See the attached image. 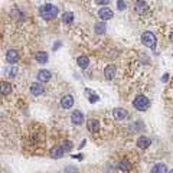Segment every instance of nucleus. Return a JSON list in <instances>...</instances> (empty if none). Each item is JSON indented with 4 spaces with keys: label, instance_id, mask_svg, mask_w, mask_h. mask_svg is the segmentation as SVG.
I'll return each mask as SVG.
<instances>
[{
    "label": "nucleus",
    "instance_id": "1",
    "mask_svg": "<svg viewBox=\"0 0 173 173\" xmlns=\"http://www.w3.org/2000/svg\"><path fill=\"white\" fill-rule=\"evenodd\" d=\"M39 13L43 19H53V17H57L58 15V7L55 4H51V3H46V4H42L41 7H39Z\"/></svg>",
    "mask_w": 173,
    "mask_h": 173
},
{
    "label": "nucleus",
    "instance_id": "2",
    "mask_svg": "<svg viewBox=\"0 0 173 173\" xmlns=\"http://www.w3.org/2000/svg\"><path fill=\"white\" fill-rule=\"evenodd\" d=\"M133 106H134L136 110H139V111H144V110L149 108L150 101H149V98L144 97V95H137V97L134 98V101H133Z\"/></svg>",
    "mask_w": 173,
    "mask_h": 173
},
{
    "label": "nucleus",
    "instance_id": "3",
    "mask_svg": "<svg viewBox=\"0 0 173 173\" xmlns=\"http://www.w3.org/2000/svg\"><path fill=\"white\" fill-rule=\"evenodd\" d=\"M141 42H143L144 46L153 49L154 46H156V36H154L151 32H144V33L141 35Z\"/></svg>",
    "mask_w": 173,
    "mask_h": 173
},
{
    "label": "nucleus",
    "instance_id": "4",
    "mask_svg": "<svg viewBox=\"0 0 173 173\" xmlns=\"http://www.w3.org/2000/svg\"><path fill=\"white\" fill-rule=\"evenodd\" d=\"M113 16H114L113 10L108 7H102V9H100V12H98V17L101 20H108V19H111Z\"/></svg>",
    "mask_w": 173,
    "mask_h": 173
},
{
    "label": "nucleus",
    "instance_id": "5",
    "mask_svg": "<svg viewBox=\"0 0 173 173\" xmlns=\"http://www.w3.org/2000/svg\"><path fill=\"white\" fill-rule=\"evenodd\" d=\"M51 78H52V74H51V71H48V69H41V71L38 72L39 82H48V81H51Z\"/></svg>",
    "mask_w": 173,
    "mask_h": 173
},
{
    "label": "nucleus",
    "instance_id": "6",
    "mask_svg": "<svg viewBox=\"0 0 173 173\" xmlns=\"http://www.w3.org/2000/svg\"><path fill=\"white\" fill-rule=\"evenodd\" d=\"M17 59H19V53H17V51L10 49V51L6 52V61H7L9 64H16Z\"/></svg>",
    "mask_w": 173,
    "mask_h": 173
},
{
    "label": "nucleus",
    "instance_id": "7",
    "mask_svg": "<svg viewBox=\"0 0 173 173\" xmlns=\"http://www.w3.org/2000/svg\"><path fill=\"white\" fill-rule=\"evenodd\" d=\"M86 128H88L91 133H98V130H100V123H98L97 118H91V120H88V123H86Z\"/></svg>",
    "mask_w": 173,
    "mask_h": 173
},
{
    "label": "nucleus",
    "instance_id": "8",
    "mask_svg": "<svg viewBox=\"0 0 173 173\" xmlns=\"http://www.w3.org/2000/svg\"><path fill=\"white\" fill-rule=\"evenodd\" d=\"M74 106V98H72V95H65V97H62V100H61V107L65 110L71 108V107Z\"/></svg>",
    "mask_w": 173,
    "mask_h": 173
},
{
    "label": "nucleus",
    "instance_id": "9",
    "mask_svg": "<svg viewBox=\"0 0 173 173\" xmlns=\"http://www.w3.org/2000/svg\"><path fill=\"white\" fill-rule=\"evenodd\" d=\"M71 120H72V123H74V124H77V126L82 124V123H84L82 113H81V111H74V113L71 114Z\"/></svg>",
    "mask_w": 173,
    "mask_h": 173
},
{
    "label": "nucleus",
    "instance_id": "10",
    "mask_svg": "<svg viewBox=\"0 0 173 173\" xmlns=\"http://www.w3.org/2000/svg\"><path fill=\"white\" fill-rule=\"evenodd\" d=\"M113 116L116 120L121 121V120H124L126 117H127V111H126L124 108H114L113 110Z\"/></svg>",
    "mask_w": 173,
    "mask_h": 173
},
{
    "label": "nucleus",
    "instance_id": "11",
    "mask_svg": "<svg viewBox=\"0 0 173 173\" xmlns=\"http://www.w3.org/2000/svg\"><path fill=\"white\" fill-rule=\"evenodd\" d=\"M116 72H117V69L114 65H107V67L104 68V75H106L107 79H113L114 77H116Z\"/></svg>",
    "mask_w": 173,
    "mask_h": 173
},
{
    "label": "nucleus",
    "instance_id": "12",
    "mask_svg": "<svg viewBox=\"0 0 173 173\" xmlns=\"http://www.w3.org/2000/svg\"><path fill=\"white\" fill-rule=\"evenodd\" d=\"M30 92L33 95H41L43 92V86H42L41 82H33L30 85Z\"/></svg>",
    "mask_w": 173,
    "mask_h": 173
},
{
    "label": "nucleus",
    "instance_id": "13",
    "mask_svg": "<svg viewBox=\"0 0 173 173\" xmlns=\"http://www.w3.org/2000/svg\"><path fill=\"white\" fill-rule=\"evenodd\" d=\"M146 7H147L146 2H136L134 3V10H136V13H139V15H143L144 12H146Z\"/></svg>",
    "mask_w": 173,
    "mask_h": 173
},
{
    "label": "nucleus",
    "instance_id": "14",
    "mask_svg": "<svg viewBox=\"0 0 173 173\" xmlns=\"http://www.w3.org/2000/svg\"><path fill=\"white\" fill-rule=\"evenodd\" d=\"M150 139L149 137H144V136H141V137H139V140H137V146L140 147V149H147V147L150 146Z\"/></svg>",
    "mask_w": 173,
    "mask_h": 173
},
{
    "label": "nucleus",
    "instance_id": "15",
    "mask_svg": "<svg viewBox=\"0 0 173 173\" xmlns=\"http://www.w3.org/2000/svg\"><path fill=\"white\" fill-rule=\"evenodd\" d=\"M151 173H167V166L163 163H157L151 167Z\"/></svg>",
    "mask_w": 173,
    "mask_h": 173
},
{
    "label": "nucleus",
    "instance_id": "16",
    "mask_svg": "<svg viewBox=\"0 0 173 173\" xmlns=\"http://www.w3.org/2000/svg\"><path fill=\"white\" fill-rule=\"evenodd\" d=\"M64 153H65V150L62 149V147H53L52 150H51V156H52L53 159L62 157V156H64Z\"/></svg>",
    "mask_w": 173,
    "mask_h": 173
},
{
    "label": "nucleus",
    "instance_id": "17",
    "mask_svg": "<svg viewBox=\"0 0 173 173\" xmlns=\"http://www.w3.org/2000/svg\"><path fill=\"white\" fill-rule=\"evenodd\" d=\"M35 59L38 61V62H41V64H46L49 58H48V53H46V52H36Z\"/></svg>",
    "mask_w": 173,
    "mask_h": 173
},
{
    "label": "nucleus",
    "instance_id": "18",
    "mask_svg": "<svg viewBox=\"0 0 173 173\" xmlns=\"http://www.w3.org/2000/svg\"><path fill=\"white\" fill-rule=\"evenodd\" d=\"M77 64L79 65V68L85 69V68L90 65V59H88L86 57H78V59H77Z\"/></svg>",
    "mask_w": 173,
    "mask_h": 173
},
{
    "label": "nucleus",
    "instance_id": "19",
    "mask_svg": "<svg viewBox=\"0 0 173 173\" xmlns=\"http://www.w3.org/2000/svg\"><path fill=\"white\" fill-rule=\"evenodd\" d=\"M74 17H75V16H74L72 12H65L64 15H62V22L64 23H72L74 22Z\"/></svg>",
    "mask_w": 173,
    "mask_h": 173
},
{
    "label": "nucleus",
    "instance_id": "20",
    "mask_svg": "<svg viewBox=\"0 0 173 173\" xmlns=\"http://www.w3.org/2000/svg\"><path fill=\"white\" fill-rule=\"evenodd\" d=\"M4 74L9 77V78H15L16 75H17V68L16 67H9L4 69Z\"/></svg>",
    "mask_w": 173,
    "mask_h": 173
},
{
    "label": "nucleus",
    "instance_id": "21",
    "mask_svg": "<svg viewBox=\"0 0 173 173\" xmlns=\"http://www.w3.org/2000/svg\"><path fill=\"white\" fill-rule=\"evenodd\" d=\"M106 29H107V26H106V23L104 22L95 23V33H98V35L106 33Z\"/></svg>",
    "mask_w": 173,
    "mask_h": 173
},
{
    "label": "nucleus",
    "instance_id": "22",
    "mask_svg": "<svg viewBox=\"0 0 173 173\" xmlns=\"http://www.w3.org/2000/svg\"><path fill=\"white\" fill-rule=\"evenodd\" d=\"M10 91H12L10 84H7V82H2V95H7V94H10Z\"/></svg>",
    "mask_w": 173,
    "mask_h": 173
},
{
    "label": "nucleus",
    "instance_id": "23",
    "mask_svg": "<svg viewBox=\"0 0 173 173\" xmlns=\"http://www.w3.org/2000/svg\"><path fill=\"white\" fill-rule=\"evenodd\" d=\"M130 167H131V166H130V163H128L127 160H121V162L118 163V169L120 170H130Z\"/></svg>",
    "mask_w": 173,
    "mask_h": 173
},
{
    "label": "nucleus",
    "instance_id": "24",
    "mask_svg": "<svg viewBox=\"0 0 173 173\" xmlns=\"http://www.w3.org/2000/svg\"><path fill=\"white\" fill-rule=\"evenodd\" d=\"M62 149H64L65 151L71 150V149H72V143H71V141H69V140H65L64 143H62Z\"/></svg>",
    "mask_w": 173,
    "mask_h": 173
},
{
    "label": "nucleus",
    "instance_id": "25",
    "mask_svg": "<svg viewBox=\"0 0 173 173\" xmlns=\"http://www.w3.org/2000/svg\"><path fill=\"white\" fill-rule=\"evenodd\" d=\"M117 7H118V10H124L126 9V2H117Z\"/></svg>",
    "mask_w": 173,
    "mask_h": 173
},
{
    "label": "nucleus",
    "instance_id": "26",
    "mask_svg": "<svg viewBox=\"0 0 173 173\" xmlns=\"http://www.w3.org/2000/svg\"><path fill=\"white\" fill-rule=\"evenodd\" d=\"M98 98H100V97H98L97 94H91V97H90V102H95V101L98 100Z\"/></svg>",
    "mask_w": 173,
    "mask_h": 173
},
{
    "label": "nucleus",
    "instance_id": "27",
    "mask_svg": "<svg viewBox=\"0 0 173 173\" xmlns=\"http://www.w3.org/2000/svg\"><path fill=\"white\" fill-rule=\"evenodd\" d=\"M65 173H77V169H75V167H71V166H69V167L65 170Z\"/></svg>",
    "mask_w": 173,
    "mask_h": 173
},
{
    "label": "nucleus",
    "instance_id": "28",
    "mask_svg": "<svg viewBox=\"0 0 173 173\" xmlns=\"http://www.w3.org/2000/svg\"><path fill=\"white\" fill-rule=\"evenodd\" d=\"M97 4H108V2L107 0H98Z\"/></svg>",
    "mask_w": 173,
    "mask_h": 173
},
{
    "label": "nucleus",
    "instance_id": "29",
    "mask_svg": "<svg viewBox=\"0 0 173 173\" xmlns=\"http://www.w3.org/2000/svg\"><path fill=\"white\" fill-rule=\"evenodd\" d=\"M163 81H167V79H169V74H165V77H163Z\"/></svg>",
    "mask_w": 173,
    "mask_h": 173
},
{
    "label": "nucleus",
    "instance_id": "30",
    "mask_svg": "<svg viewBox=\"0 0 173 173\" xmlns=\"http://www.w3.org/2000/svg\"><path fill=\"white\" fill-rule=\"evenodd\" d=\"M61 46V42H57V43H55V46H53V49H58Z\"/></svg>",
    "mask_w": 173,
    "mask_h": 173
},
{
    "label": "nucleus",
    "instance_id": "31",
    "mask_svg": "<svg viewBox=\"0 0 173 173\" xmlns=\"http://www.w3.org/2000/svg\"><path fill=\"white\" fill-rule=\"evenodd\" d=\"M170 39H172V41H173V32H172V35H170Z\"/></svg>",
    "mask_w": 173,
    "mask_h": 173
}]
</instances>
